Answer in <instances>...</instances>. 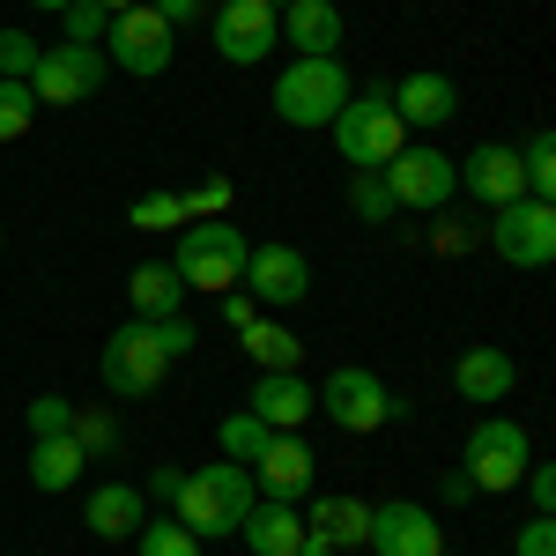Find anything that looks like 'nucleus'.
I'll return each mask as SVG.
<instances>
[{
    "label": "nucleus",
    "instance_id": "nucleus-43",
    "mask_svg": "<svg viewBox=\"0 0 556 556\" xmlns=\"http://www.w3.org/2000/svg\"><path fill=\"white\" fill-rule=\"evenodd\" d=\"M438 497H445V505H468V497H482V490L468 482V468H445V482H438Z\"/></svg>",
    "mask_w": 556,
    "mask_h": 556
},
{
    "label": "nucleus",
    "instance_id": "nucleus-20",
    "mask_svg": "<svg viewBox=\"0 0 556 556\" xmlns=\"http://www.w3.org/2000/svg\"><path fill=\"white\" fill-rule=\"evenodd\" d=\"M238 542L253 556H290L304 542V513L298 497H253V513L238 519Z\"/></svg>",
    "mask_w": 556,
    "mask_h": 556
},
{
    "label": "nucleus",
    "instance_id": "nucleus-15",
    "mask_svg": "<svg viewBox=\"0 0 556 556\" xmlns=\"http://www.w3.org/2000/svg\"><path fill=\"white\" fill-rule=\"evenodd\" d=\"M386 97H393V112H401V127H408V134H438L453 112H460V83H453V75H438V67L401 75Z\"/></svg>",
    "mask_w": 556,
    "mask_h": 556
},
{
    "label": "nucleus",
    "instance_id": "nucleus-27",
    "mask_svg": "<svg viewBox=\"0 0 556 556\" xmlns=\"http://www.w3.org/2000/svg\"><path fill=\"white\" fill-rule=\"evenodd\" d=\"M267 438H275V430L260 424L253 408H230V416L215 424V460H238V468H253V460H260V445H267Z\"/></svg>",
    "mask_w": 556,
    "mask_h": 556
},
{
    "label": "nucleus",
    "instance_id": "nucleus-28",
    "mask_svg": "<svg viewBox=\"0 0 556 556\" xmlns=\"http://www.w3.org/2000/svg\"><path fill=\"white\" fill-rule=\"evenodd\" d=\"M134 556H208V542H193L178 519H141L134 527Z\"/></svg>",
    "mask_w": 556,
    "mask_h": 556
},
{
    "label": "nucleus",
    "instance_id": "nucleus-12",
    "mask_svg": "<svg viewBox=\"0 0 556 556\" xmlns=\"http://www.w3.org/2000/svg\"><path fill=\"white\" fill-rule=\"evenodd\" d=\"M238 290L260 304V312H290V304L312 298V260L298 245H253L245 253V275H238Z\"/></svg>",
    "mask_w": 556,
    "mask_h": 556
},
{
    "label": "nucleus",
    "instance_id": "nucleus-36",
    "mask_svg": "<svg viewBox=\"0 0 556 556\" xmlns=\"http://www.w3.org/2000/svg\"><path fill=\"white\" fill-rule=\"evenodd\" d=\"M38 67V38L30 30H0V83H30Z\"/></svg>",
    "mask_w": 556,
    "mask_h": 556
},
{
    "label": "nucleus",
    "instance_id": "nucleus-16",
    "mask_svg": "<svg viewBox=\"0 0 556 556\" xmlns=\"http://www.w3.org/2000/svg\"><path fill=\"white\" fill-rule=\"evenodd\" d=\"M453 172H460V193L490 201V208H505V201H519V193H527L519 149H505V141H475V149L460 156V164H453Z\"/></svg>",
    "mask_w": 556,
    "mask_h": 556
},
{
    "label": "nucleus",
    "instance_id": "nucleus-48",
    "mask_svg": "<svg viewBox=\"0 0 556 556\" xmlns=\"http://www.w3.org/2000/svg\"><path fill=\"white\" fill-rule=\"evenodd\" d=\"M0 245H8V230H0Z\"/></svg>",
    "mask_w": 556,
    "mask_h": 556
},
{
    "label": "nucleus",
    "instance_id": "nucleus-23",
    "mask_svg": "<svg viewBox=\"0 0 556 556\" xmlns=\"http://www.w3.org/2000/svg\"><path fill=\"white\" fill-rule=\"evenodd\" d=\"M83 482V445L75 438H30V490L38 497H60Z\"/></svg>",
    "mask_w": 556,
    "mask_h": 556
},
{
    "label": "nucleus",
    "instance_id": "nucleus-5",
    "mask_svg": "<svg viewBox=\"0 0 556 556\" xmlns=\"http://www.w3.org/2000/svg\"><path fill=\"white\" fill-rule=\"evenodd\" d=\"M356 83H349L342 52H327V60H290L282 75H275V119L282 127H334V112H342Z\"/></svg>",
    "mask_w": 556,
    "mask_h": 556
},
{
    "label": "nucleus",
    "instance_id": "nucleus-3",
    "mask_svg": "<svg viewBox=\"0 0 556 556\" xmlns=\"http://www.w3.org/2000/svg\"><path fill=\"white\" fill-rule=\"evenodd\" d=\"M312 401H319V416H327L334 430H349V438H371V430L408 416V401H401L371 364H334L327 386H312Z\"/></svg>",
    "mask_w": 556,
    "mask_h": 556
},
{
    "label": "nucleus",
    "instance_id": "nucleus-26",
    "mask_svg": "<svg viewBox=\"0 0 556 556\" xmlns=\"http://www.w3.org/2000/svg\"><path fill=\"white\" fill-rule=\"evenodd\" d=\"M245 356H253L260 371H298V364H304V342L282 327V319H275V312H260L253 327H245Z\"/></svg>",
    "mask_w": 556,
    "mask_h": 556
},
{
    "label": "nucleus",
    "instance_id": "nucleus-33",
    "mask_svg": "<svg viewBox=\"0 0 556 556\" xmlns=\"http://www.w3.org/2000/svg\"><path fill=\"white\" fill-rule=\"evenodd\" d=\"M23 424H30V438H67V424H75V401H67V393H38V401L23 408Z\"/></svg>",
    "mask_w": 556,
    "mask_h": 556
},
{
    "label": "nucleus",
    "instance_id": "nucleus-35",
    "mask_svg": "<svg viewBox=\"0 0 556 556\" xmlns=\"http://www.w3.org/2000/svg\"><path fill=\"white\" fill-rule=\"evenodd\" d=\"M60 30H67L60 45H104V30H112V15H104L97 0H75V8L60 15Z\"/></svg>",
    "mask_w": 556,
    "mask_h": 556
},
{
    "label": "nucleus",
    "instance_id": "nucleus-19",
    "mask_svg": "<svg viewBox=\"0 0 556 556\" xmlns=\"http://www.w3.org/2000/svg\"><path fill=\"white\" fill-rule=\"evenodd\" d=\"M275 23H282V45H290L298 60H327V52H342V8H334V0H290Z\"/></svg>",
    "mask_w": 556,
    "mask_h": 556
},
{
    "label": "nucleus",
    "instance_id": "nucleus-41",
    "mask_svg": "<svg viewBox=\"0 0 556 556\" xmlns=\"http://www.w3.org/2000/svg\"><path fill=\"white\" fill-rule=\"evenodd\" d=\"M215 304H223V327H238V334H245V327H253V319H260V304L245 298V290H223V298H215Z\"/></svg>",
    "mask_w": 556,
    "mask_h": 556
},
{
    "label": "nucleus",
    "instance_id": "nucleus-42",
    "mask_svg": "<svg viewBox=\"0 0 556 556\" xmlns=\"http://www.w3.org/2000/svg\"><path fill=\"white\" fill-rule=\"evenodd\" d=\"M178 490H186V468H164V460H156V482H149L141 497H156V505H178Z\"/></svg>",
    "mask_w": 556,
    "mask_h": 556
},
{
    "label": "nucleus",
    "instance_id": "nucleus-2",
    "mask_svg": "<svg viewBox=\"0 0 556 556\" xmlns=\"http://www.w3.org/2000/svg\"><path fill=\"white\" fill-rule=\"evenodd\" d=\"M253 497L260 490L238 460H208V468H186V490H178L172 519L193 542H223V534H238V519L253 513Z\"/></svg>",
    "mask_w": 556,
    "mask_h": 556
},
{
    "label": "nucleus",
    "instance_id": "nucleus-21",
    "mask_svg": "<svg viewBox=\"0 0 556 556\" xmlns=\"http://www.w3.org/2000/svg\"><path fill=\"white\" fill-rule=\"evenodd\" d=\"M149 519V497L134 490V482H97L83 505V527L97 534V542H134V527Z\"/></svg>",
    "mask_w": 556,
    "mask_h": 556
},
{
    "label": "nucleus",
    "instance_id": "nucleus-40",
    "mask_svg": "<svg viewBox=\"0 0 556 556\" xmlns=\"http://www.w3.org/2000/svg\"><path fill=\"white\" fill-rule=\"evenodd\" d=\"M149 8H156V15H164L172 30H193V23L208 15V0H149Z\"/></svg>",
    "mask_w": 556,
    "mask_h": 556
},
{
    "label": "nucleus",
    "instance_id": "nucleus-47",
    "mask_svg": "<svg viewBox=\"0 0 556 556\" xmlns=\"http://www.w3.org/2000/svg\"><path fill=\"white\" fill-rule=\"evenodd\" d=\"M267 8H275V15H282V8H290V0H267Z\"/></svg>",
    "mask_w": 556,
    "mask_h": 556
},
{
    "label": "nucleus",
    "instance_id": "nucleus-30",
    "mask_svg": "<svg viewBox=\"0 0 556 556\" xmlns=\"http://www.w3.org/2000/svg\"><path fill=\"white\" fill-rule=\"evenodd\" d=\"M67 438L83 445V460H104V453H119V424H112L104 408H75V424H67Z\"/></svg>",
    "mask_w": 556,
    "mask_h": 556
},
{
    "label": "nucleus",
    "instance_id": "nucleus-24",
    "mask_svg": "<svg viewBox=\"0 0 556 556\" xmlns=\"http://www.w3.org/2000/svg\"><path fill=\"white\" fill-rule=\"evenodd\" d=\"M127 298H134L141 319H172L178 304H186V282H178L172 260H141V267L127 275Z\"/></svg>",
    "mask_w": 556,
    "mask_h": 556
},
{
    "label": "nucleus",
    "instance_id": "nucleus-10",
    "mask_svg": "<svg viewBox=\"0 0 556 556\" xmlns=\"http://www.w3.org/2000/svg\"><path fill=\"white\" fill-rule=\"evenodd\" d=\"M386 186H393V208L408 215H438L453 193H460V172H453V156L445 149H430V141H408L393 164H386Z\"/></svg>",
    "mask_w": 556,
    "mask_h": 556
},
{
    "label": "nucleus",
    "instance_id": "nucleus-7",
    "mask_svg": "<svg viewBox=\"0 0 556 556\" xmlns=\"http://www.w3.org/2000/svg\"><path fill=\"white\" fill-rule=\"evenodd\" d=\"M482 238H490V253L505 260V267H527L534 275V267L556 260V201H527L519 193L505 208H490V230Z\"/></svg>",
    "mask_w": 556,
    "mask_h": 556
},
{
    "label": "nucleus",
    "instance_id": "nucleus-34",
    "mask_svg": "<svg viewBox=\"0 0 556 556\" xmlns=\"http://www.w3.org/2000/svg\"><path fill=\"white\" fill-rule=\"evenodd\" d=\"M127 223L134 230H178V223H186V201H178V193H141L127 208Z\"/></svg>",
    "mask_w": 556,
    "mask_h": 556
},
{
    "label": "nucleus",
    "instance_id": "nucleus-22",
    "mask_svg": "<svg viewBox=\"0 0 556 556\" xmlns=\"http://www.w3.org/2000/svg\"><path fill=\"white\" fill-rule=\"evenodd\" d=\"M245 408H253L267 430H298L304 416H319V401H312V386H304L298 371H260Z\"/></svg>",
    "mask_w": 556,
    "mask_h": 556
},
{
    "label": "nucleus",
    "instance_id": "nucleus-1",
    "mask_svg": "<svg viewBox=\"0 0 556 556\" xmlns=\"http://www.w3.org/2000/svg\"><path fill=\"white\" fill-rule=\"evenodd\" d=\"M193 349H201V334H193L186 312H172V319H141L134 312L127 327L97 349V379H104V393H119V401H149L156 386L172 379V364H186Z\"/></svg>",
    "mask_w": 556,
    "mask_h": 556
},
{
    "label": "nucleus",
    "instance_id": "nucleus-8",
    "mask_svg": "<svg viewBox=\"0 0 556 556\" xmlns=\"http://www.w3.org/2000/svg\"><path fill=\"white\" fill-rule=\"evenodd\" d=\"M527 460H534V438L513 424V416H482V424L468 430V482L482 490V497H505L519 475H527Z\"/></svg>",
    "mask_w": 556,
    "mask_h": 556
},
{
    "label": "nucleus",
    "instance_id": "nucleus-18",
    "mask_svg": "<svg viewBox=\"0 0 556 556\" xmlns=\"http://www.w3.org/2000/svg\"><path fill=\"white\" fill-rule=\"evenodd\" d=\"M513 386H519V364H513V349H497V342H475L453 356V393L460 401H513Z\"/></svg>",
    "mask_w": 556,
    "mask_h": 556
},
{
    "label": "nucleus",
    "instance_id": "nucleus-45",
    "mask_svg": "<svg viewBox=\"0 0 556 556\" xmlns=\"http://www.w3.org/2000/svg\"><path fill=\"white\" fill-rule=\"evenodd\" d=\"M30 8H45V15H67V8H75V0H30Z\"/></svg>",
    "mask_w": 556,
    "mask_h": 556
},
{
    "label": "nucleus",
    "instance_id": "nucleus-38",
    "mask_svg": "<svg viewBox=\"0 0 556 556\" xmlns=\"http://www.w3.org/2000/svg\"><path fill=\"white\" fill-rule=\"evenodd\" d=\"M513 556H556V513H534L527 527H519Z\"/></svg>",
    "mask_w": 556,
    "mask_h": 556
},
{
    "label": "nucleus",
    "instance_id": "nucleus-13",
    "mask_svg": "<svg viewBox=\"0 0 556 556\" xmlns=\"http://www.w3.org/2000/svg\"><path fill=\"white\" fill-rule=\"evenodd\" d=\"M364 549L371 556H445V527L416 497H386V505H371V542Z\"/></svg>",
    "mask_w": 556,
    "mask_h": 556
},
{
    "label": "nucleus",
    "instance_id": "nucleus-44",
    "mask_svg": "<svg viewBox=\"0 0 556 556\" xmlns=\"http://www.w3.org/2000/svg\"><path fill=\"white\" fill-rule=\"evenodd\" d=\"M290 556H342V549H334L327 534H312V527H304V542H298V549H290Z\"/></svg>",
    "mask_w": 556,
    "mask_h": 556
},
{
    "label": "nucleus",
    "instance_id": "nucleus-46",
    "mask_svg": "<svg viewBox=\"0 0 556 556\" xmlns=\"http://www.w3.org/2000/svg\"><path fill=\"white\" fill-rule=\"evenodd\" d=\"M97 8H104V15H127V8H134V0H97Z\"/></svg>",
    "mask_w": 556,
    "mask_h": 556
},
{
    "label": "nucleus",
    "instance_id": "nucleus-4",
    "mask_svg": "<svg viewBox=\"0 0 556 556\" xmlns=\"http://www.w3.org/2000/svg\"><path fill=\"white\" fill-rule=\"evenodd\" d=\"M245 253H253V238L238 230V223H178V245H172V267L186 290H208V298H223V290H238V275H245Z\"/></svg>",
    "mask_w": 556,
    "mask_h": 556
},
{
    "label": "nucleus",
    "instance_id": "nucleus-39",
    "mask_svg": "<svg viewBox=\"0 0 556 556\" xmlns=\"http://www.w3.org/2000/svg\"><path fill=\"white\" fill-rule=\"evenodd\" d=\"M519 482H527V505H534V513H556V468L549 460H527Z\"/></svg>",
    "mask_w": 556,
    "mask_h": 556
},
{
    "label": "nucleus",
    "instance_id": "nucleus-37",
    "mask_svg": "<svg viewBox=\"0 0 556 556\" xmlns=\"http://www.w3.org/2000/svg\"><path fill=\"white\" fill-rule=\"evenodd\" d=\"M178 201H186V223H215V215L230 208V178H208V186H193Z\"/></svg>",
    "mask_w": 556,
    "mask_h": 556
},
{
    "label": "nucleus",
    "instance_id": "nucleus-32",
    "mask_svg": "<svg viewBox=\"0 0 556 556\" xmlns=\"http://www.w3.org/2000/svg\"><path fill=\"white\" fill-rule=\"evenodd\" d=\"M349 208L364 215V223H393V186H386V172H356L349 178Z\"/></svg>",
    "mask_w": 556,
    "mask_h": 556
},
{
    "label": "nucleus",
    "instance_id": "nucleus-29",
    "mask_svg": "<svg viewBox=\"0 0 556 556\" xmlns=\"http://www.w3.org/2000/svg\"><path fill=\"white\" fill-rule=\"evenodd\" d=\"M519 172H527V201H556V134L549 127L519 149Z\"/></svg>",
    "mask_w": 556,
    "mask_h": 556
},
{
    "label": "nucleus",
    "instance_id": "nucleus-25",
    "mask_svg": "<svg viewBox=\"0 0 556 556\" xmlns=\"http://www.w3.org/2000/svg\"><path fill=\"white\" fill-rule=\"evenodd\" d=\"M304 527H312V534H327L334 549H364V542H371V505L334 490V497H319V513L304 519Z\"/></svg>",
    "mask_w": 556,
    "mask_h": 556
},
{
    "label": "nucleus",
    "instance_id": "nucleus-31",
    "mask_svg": "<svg viewBox=\"0 0 556 556\" xmlns=\"http://www.w3.org/2000/svg\"><path fill=\"white\" fill-rule=\"evenodd\" d=\"M38 119V89L30 83H0V141H23Z\"/></svg>",
    "mask_w": 556,
    "mask_h": 556
},
{
    "label": "nucleus",
    "instance_id": "nucleus-17",
    "mask_svg": "<svg viewBox=\"0 0 556 556\" xmlns=\"http://www.w3.org/2000/svg\"><path fill=\"white\" fill-rule=\"evenodd\" d=\"M245 475H253L260 497H304V490H312V475H319V460H312V445H304L298 430H275Z\"/></svg>",
    "mask_w": 556,
    "mask_h": 556
},
{
    "label": "nucleus",
    "instance_id": "nucleus-14",
    "mask_svg": "<svg viewBox=\"0 0 556 556\" xmlns=\"http://www.w3.org/2000/svg\"><path fill=\"white\" fill-rule=\"evenodd\" d=\"M275 45H282V23H275L267 0H223V8H215V52H223L230 67L275 60Z\"/></svg>",
    "mask_w": 556,
    "mask_h": 556
},
{
    "label": "nucleus",
    "instance_id": "nucleus-6",
    "mask_svg": "<svg viewBox=\"0 0 556 556\" xmlns=\"http://www.w3.org/2000/svg\"><path fill=\"white\" fill-rule=\"evenodd\" d=\"M334 149H342L356 172H386L408 149V127H401V112H393L386 89H356L342 112H334Z\"/></svg>",
    "mask_w": 556,
    "mask_h": 556
},
{
    "label": "nucleus",
    "instance_id": "nucleus-9",
    "mask_svg": "<svg viewBox=\"0 0 556 556\" xmlns=\"http://www.w3.org/2000/svg\"><path fill=\"white\" fill-rule=\"evenodd\" d=\"M104 60L127 67V75H141V83H156V75L178 60V30L149 8V0H134L127 15H112V30H104Z\"/></svg>",
    "mask_w": 556,
    "mask_h": 556
},
{
    "label": "nucleus",
    "instance_id": "nucleus-11",
    "mask_svg": "<svg viewBox=\"0 0 556 556\" xmlns=\"http://www.w3.org/2000/svg\"><path fill=\"white\" fill-rule=\"evenodd\" d=\"M104 45H45L38 67H30V89H38V104H89L97 89H104Z\"/></svg>",
    "mask_w": 556,
    "mask_h": 556
}]
</instances>
